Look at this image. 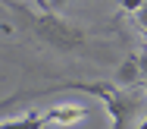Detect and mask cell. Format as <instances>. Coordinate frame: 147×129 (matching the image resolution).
I'll use <instances>...</instances> for the list:
<instances>
[{
  "instance_id": "4",
  "label": "cell",
  "mask_w": 147,
  "mask_h": 129,
  "mask_svg": "<svg viewBox=\"0 0 147 129\" xmlns=\"http://www.w3.org/2000/svg\"><path fill=\"white\" fill-rule=\"evenodd\" d=\"M144 79H141V69H138V60L135 57H125L116 69V85L119 88H138Z\"/></svg>"
},
{
  "instance_id": "10",
  "label": "cell",
  "mask_w": 147,
  "mask_h": 129,
  "mask_svg": "<svg viewBox=\"0 0 147 129\" xmlns=\"http://www.w3.org/2000/svg\"><path fill=\"white\" fill-rule=\"evenodd\" d=\"M63 3H66V0H50V13H57L59 6H63Z\"/></svg>"
},
{
  "instance_id": "5",
  "label": "cell",
  "mask_w": 147,
  "mask_h": 129,
  "mask_svg": "<svg viewBox=\"0 0 147 129\" xmlns=\"http://www.w3.org/2000/svg\"><path fill=\"white\" fill-rule=\"evenodd\" d=\"M0 129H44V117L41 113H22L16 120H3Z\"/></svg>"
},
{
  "instance_id": "1",
  "label": "cell",
  "mask_w": 147,
  "mask_h": 129,
  "mask_svg": "<svg viewBox=\"0 0 147 129\" xmlns=\"http://www.w3.org/2000/svg\"><path fill=\"white\" fill-rule=\"evenodd\" d=\"M44 91H85V95L100 98L107 104V110H110L113 129H128L135 113H141V107H144V101L138 98L135 88H119L113 82H59V85H50Z\"/></svg>"
},
{
  "instance_id": "12",
  "label": "cell",
  "mask_w": 147,
  "mask_h": 129,
  "mask_svg": "<svg viewBox=\"0 0 147 129\" xmlns=\"http://www.w3.org/2000/svg\"><path fill=\"white\" fill-rule=\"evenodd\" d=\"M144 35H147V29H144Z\"/></svg>"
},
{
  "instance_id": "8",
  "label": "cell",
  "mask_w": 147,
  "mask_h": 129,
  "mask_svg": "<svg viewBox=\"0 0 147 129\" xmlns=\"http://www.w3.org/2000/svg\"><path fill=\"white\" fill-rule=\"evenodd\" d=\"M119 3H122V10H125V13H138V6H141L144 0H119Z\"/></svg>"
},
{
  "instance_id": "3",
  "label": "cell",
  "mask_w": 147,
  "mask_h": 129,
  "mask_svg": "<svg viewBox=\"0 0 147 129\" xmlns=\"http://www.w3.org/2000/svg\"><path fill=\"white\" fill-rule=\"evenodd\" d=\"M41 117H44V126H75V123L88 120V107H82V104H57V107L44 110Z\"/></svg>"
},
{
  "instance_id": "9",
  "label": "cell",
  "mask_w": 147,
  "mask_h": 129,
  "mask_svg": "<svg viewBox=\"0 0 147 129\" xmlns=\"http://www.w3.org/2000/svg\"><path fill=\"white\" fill-rule=\"evenodd\" d=\"M34 3H38V10H41V13H50V0H34Z\"/></svg>"
},
{
  "instance_id": "2",
  "label": "cell",
  "mask_w": 147,
  "mask_h": 129,
  "mask_svg": "<svg viewBox=\"0 0 147 129\" xmlns=\"http://www.w3.org/2000/svg\"><path fill=\"white\" fill-rule=\"evenodd\" d=\"M13 10L25 19V25H28L44 44H50V47H57V51H78V47L85 44V32L75 29L72 22H66L57 13H31L28 6H19V3H13Z\"/></svg>"
},
{
  "instance_id": "11",
  "label": "cell",
  "mask_w": 147,
  "mask_h": 129,
  "mask_svg": "<svg viewBox=\"0 0 147 129\" xmlns=\"http://www.w3.org/2000/svg\"><path fill=\"white\" fill-rule=\"evenodd\" d=\"M141 88H144V91H147V82H141Z\"/></svg>"
},
{
  "instance_id": "7",
  "label": "cell",
  "mask_w": 147,
  "mask_h": 129,
  "mask_svg": "<svg viewBox=\"0 0 147 129\" xmlns=\"http://www.w3.org/2000/svg\"><path fill=\"white\" fill-rule=\"evenodd\" d=\"M135 16H138V25H141V29H147V0L138 6V13H135Z\"/></svg>"
},
{
  "instance_id": "6",
  "label": "cell",
  "mask_w": 147,
  "mask_h": 129,
  "mask_svg": "<svg viewBox=\"0 0 147 129\" xmlns=\"http://www.w3.org/2000/svg\"><path fill=\"white\" fill-rule=\"evenodd\" d=\"M135 60H138V69H141V79L147 82V51H141V54H138Z\"/></svg>"
}]
</instances>
